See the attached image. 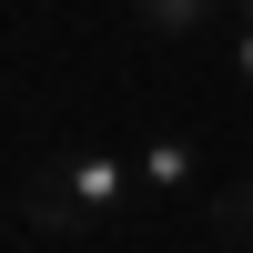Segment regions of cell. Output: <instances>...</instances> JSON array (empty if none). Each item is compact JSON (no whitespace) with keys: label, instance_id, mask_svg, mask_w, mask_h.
<instances>
[{"label":"cell","instance_id":"1","mask_svg":"<svg viewBox=\"0 0 253 253\" xmlns=\"http://www.w3.org/2000/svg\"><path fill=\"white\" fill-rule=\"evenodd\" d=\"M132 193H142V162L132 152L71 142V152H51V172L20 182V223H31V233H91V223L132 213Z\"/></svg>","mask_w":253,"mask_h":253},{"label":"cell","instance_id":"2","mask_svg":"<svg viewBox=\"0 0 253 253\" xmlns=\"http://www.w3.org/2000/svg\"><path fill=\"white\" fill-rule=\"evenodd\" d=\"M132 162H142V193L152 203H193V182H203V142L193 132H152Z\"/></svg>","mask_w":253,"mask_h":253},{"label":"cell","instance_id":"3","mask_svg":"<svg viewBox=\"0 0 253 253\" xmlns=\"http://www.w3.org/2000/svg\"><path fill=\"white\" fill-rule=\"evenodd\" d=\"M142 20H152V31H203L213 0H142Z\"/></svg>","mask_w":253,"mask_h":253},{"label":"cell","instance_id":"4","mask_svg":"<svg viewBox=\"0 0 253 253\" xmlns=\"http://www.w3.org/2000/svg\"><path fill=\"white\" fill-rule=\"evenodd\" d=\"M233 10H243V20H233V51H223V71L253 91V0H233Z\"/></svg>","mask_w":253,"mask_h":253},{"label":"cell","instance_id":"5","mask_svg":"<svg viewBox=\"0 0 253 253\" xmlns=\"http://www.w3.org/2000/svg\"><path fill=\"white\" fill-rule=\"evenodd\" d=\"M213 223H223V233L253 253V193H223V203H213Z\"/></svg>","mask_w":253,"mask_h":253}]
</instances>
